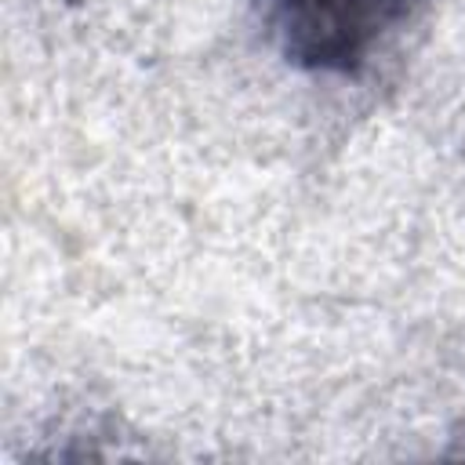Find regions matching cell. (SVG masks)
Segmentation results:
<instances>
[{"label": "cell", "mask_w": 465, "mask_h": 465, "mask_svg": "<svg viewBox=\"0 0 465 465\" xmlns=\"http://www.w3.org/2000/svg\"><path fill=\"white\" fill-rule=\"evenodd\" d=\"M429 0H262L276 51L305 73H360Z\"/></svg>", "instance_id": "obj_1"}]
</instances>
